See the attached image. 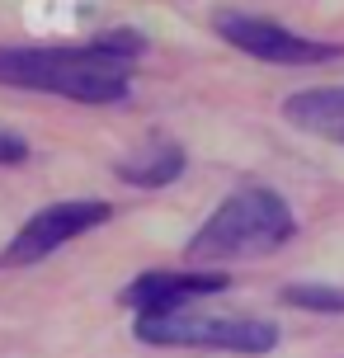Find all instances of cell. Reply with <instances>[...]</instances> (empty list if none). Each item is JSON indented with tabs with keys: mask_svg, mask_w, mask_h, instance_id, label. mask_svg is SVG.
Returning a JSON list of instances; mask_svg holds the SVG:
<instances>
[{
	"mask_svg": "<svg viewBox=\"0 0 344 358\" xmlns=\"http://www.w3.org/2000/svg\"><path fill=\"white\" fill-rule=\"evenodd\" d=\"M292 231H297V217L273 189L241 184L199 227L184 259H189V268H199V264H217V259H241V255H269L283 241H292Z\"/></svg>",
	"mask_w": 344,
	"mask_h": 358,
	"instance_id": "cell-2",
	"label": "cell"
},
{
	"mask_svg": "<svg viewBox=\"0 0 344 358\" xmlns=\"http://www.w3.org/2000/svg\"><path fill=\"white\" fill-rule=\"evenodd\" d=\"M137 340L156 349H222V354H269L278 344L273 321H250V316H137Z\"/></svg>",
	"mask_w": 344,
	"mask_h": 358,
	"instance_id": "cell-3",
	"label": "cell"
},
{
	"mask_svg": "<svg viewBox=\"0 0 344 358\" xmlns=\"http://www.w3.org/2000/svg\"><path fill=\"white\" fill-rule=\"evenodd\" d=\"M109 217H113V208L104 203V198H71V203H52V208L34 213L15 231V241H10L5 255H0V268L38 264V259H48L52 250H62L66 241L94 231V227H104Z\"/></svg>",
	"mask_w": 344,
	"mask_h": 358,
	"instance_id": "cell-5",
	"label": "cell"
},
{
	"mask_svg": "<svg viewBox=\"0 0 344 358\" xmlns=\"http://www.w3.org/2000/svg\"><path fill=\"white\" fill-rule=\"evenodd\" d=\"M227 287H231V273L222 268H151L118 292V302L132 306L137 316H175V311H189L199 297H213Z\"/></svg>",
	"mask_w": 344,
	"mask_h": 358,
	"instance_id": "cell-6",
	"label": "cell"
},
{
	"mask_svg": "<svg viewBox=\"0 0 344 358\" xmlns=\"http://www.w3.org/2000/svg\"><path fill=\"white\" fill-rule=\"evenodd\" d=\"M283 118L302 132H316V137H330V142H344V90L326 85V90H297L283 99Z\"/></svg>",
	"mask_w": 344,
	"mask_h": 358,
	"instance_id": "cell-7",
	"label": "cell"
},
{
	"mask_svg": "<svg viewBox=\"0 0 344 358\" xmlns=\"http://www.w3.org/2000/svg\"><path fill=\"white\" fill-rule=\"evenodd\" d=\"M90 48L104 52V57H113V62H127V66H132V57L146 52V38L137 34V29H104V34L90 38Z\"/></svg>",
	"mask_w": 344,
	"mask_h": 358,
	"instance_id": "cell-10",
	"label": "cell"
},
{
	"mask_svg": "<svg viewBox=\"0 0 344 358\" xmlns=\"http://www.w3.org/2000/svg\"><path fill=\"white\" fill-rule=\"evenodd\" d=\"M29 161V142L19 132H0V165H24Z\"/></svg>",
	"mask_w": 344,
	"mask_h": 358,
	"instance_id": "cell-11",
	"label": "cell"
},
{
	"mask_svg": "<svg viewBox=\"0 0 344 358\" xmlns=\"http://www.w3.org/2000/svg\"><path fill=\"white\" fill-rule=\"evenodd\" d=\"M0 85L38 90L76 104H123L132 94L127 62L85 48H0Z\"/></svg>",
	"mask_w": 344,
	"mask_h": 358,
	"instance_id": "cell-1",
	"label": "cell"
},
{
	"mask_svg": "<svg viewBox=\"0 0 344 358\" xmlns=\"http://www.w3.org/2000/svg\"><path fill=\"white\" fill-rule=\"evenodd\" d=\"M213 29H217V38H227L245 57H259V62H273V66H311V62H330V57L344 52L340 43H321V38H307L297 29H288V24L241 15V10L213 15Z\"/></svg>",
	"mask_w": 344,
	"mask_h": 358,
	"instance_id": "cell-4",
	"label": "cell"
},
{
	"mask_svg": "<svg viewBox=\"0 0 344 358\" xmlns=\"http://www.w3.org/2000/svg\"><path fill=\"white\" fill-rule=\"evenodd\" d=\"M184 165H189V156L180 142H151L132 161H118V179L132 189H165L184 175Z\"/></svg>",
	"mask_w": 344,
	"mask_h": 358,
	"instance_id": "cell-8",
	"label": "cell"
},
{
	"mask_svg": "<svg viewBox=\"0 0 344 358\" xmlns=\"http://www.w3.org/2000/svg\"><path fill=\"white\" fill-rule=\"evenodd\" d=\"M283 302L302 306V311H344V287H326V283H288Z\"/></svg>",
	"mask_w": 344,
	"mask_h": 358,
	"instance_id": "cell-9",
	"label": "cell"
}]
</instances>
